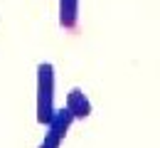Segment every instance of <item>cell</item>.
<instances>
[{
    "mask_svg": "<svg viewBox=\"0 0 160 148\" xmlns=\"http://www.w3.org/2000/svg\"><path fill=\"white\" fill-rule=\"evenodd\" d=\"M37 91H40V101H37V111H40V124H49V119L54 116L52 109V86H54V67L52 64H40L37 67Z\"/></svg>",
    "mask_w": 160,
    "mask_h": 148,
    "instance_id": "6da1fadb",
    "label": "cell"
},
{
    "mask_svg": "<svg viewBox=\"0 0 160 148\" xmlns=\"http://www.w3.org/2000/svg\"><path fill=\"white\" fill-rule=\"evenodd\" d=\"M79 22V0H59V27L77 30Z\"/></svg>",
    "mask_w": 160,
    "mask_h": 148,
    "instance_id": "7a4b0ae2",
    "label": "cell"
},
{
    "mask_svg": "<svg viewBox=\"0 0 160 148\" xmlns=\"http://www.w3.org/2000/svg\"><path fill=\"white\" fill-rule=\"evenodd\" d=\"M67 109L74 114V119H86V116L91 114V104H89V99L84 96V91H81V89H72V91H69Z\"/></svg>",
    "mask_w": 160,
    "mask_h": 148,
    "instance_id": "3957f363",
    "label": "cell"
}]
</instances>
